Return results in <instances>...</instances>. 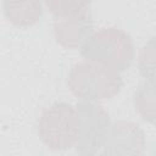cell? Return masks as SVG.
<instances>
[{
	"label": "cell",
	"mask_w": 156,
	"mask_h": 156,
	"mask_svg": "<svg viewBox=\"0 0 156 156\" xmlns=\"http://www.w3.org/2000/svg\"><path fill=\"white\" fill-rule=\"evenodd\" d=\"M134 107L141 118L156 124V84L151 82L141 83L134 93Z\"/></svg>",
	"instance_id": "cell-8"
},
{
	"label": "cell",
	"mask_w": 156,
	"mask_h": 156,
	"mask_svg": "<svg viewBox=\"0 0 156 156\" xmlns=\"http://www.w3.org/2000/svg\"><path fill=\"white\" fill-rule=\"evenodd\" d=\"M67 84L83 102L95 104L116 96L123 88V79L119 72L85 60L71 67Z\"/></svg>",
	"instance_id": "cell-2"
},
{
	"label": "cell",
	"mask_w": 156,
	"mask_h": 156,
	"mask_svg": "<svg viewBox=\"0 0 156 156\" xmlns=\"http://www.w3.org/2000/svg\"><path fill=\"white\" fill-rule=\"evenodd\" d=\"M78 116V134L76 151L80 156H95L106 144L111 130L107 111L93 102H79L76 106Z\"/></svg>",
	"instance_id": "cell-5"
},
{
	"label": "cell",
	"mask_w": 156,
	"mask_h": 156,
	"mask_svg": "<svg viewBox=\"0 0 156 156\" xmlns=\"http://www.w3.org/2000/svg\"><path fill=\"white\" fill-rule=\"evenodd\" d=\"M138 66L145 80L156 84V37H152L140 49Z\"/></svg>",
	"instance_id": "cell-9"
},
{
	"label": "cell",
	"mask_w": 156,
	"mask_h": 156,
	"mask_svg": "<svg viewBox=\"0 0 156 156\" xmlns=\"http://www.w3.org/2000/svg\"><path fill=\"white\" fill-rule=\"evenodd\" d=\"M145 133L135 122L118 121L110 130L99 156H144Z\"/></svg>",
	"instance_id": "cell-6"
},
{
	"label": "cell",
	"mask_w": 156,
	"mask_h": 156,
	"mask_svg": "<svg viewBox=\"0 0 156 156\" xmlns=\"http://www.w3.org/2000/svg\"><path fill=\"white\" fill-rule=\"evenodd\" d=\"M38 134L51 150H67L76 145L78 134L77 110L67 102H55L40 115Z\"/></svg>",
	"instance_id": "cell-4"
},
{
	"label": "cell",
	"mask_w": 156,
	"mask_h": 156,
	"mask_svg": "<svg viewBox=\"0 0 156 156\" xmlns=\"http://www.w3.org/2000/svg\"><path fill=\"white\" fill-rule=\"evenodd\" d=\"M155 156H156V154H155Z\"/></svg>",
	"instance_id": "cell-10"
},
{
	"label": "cell",
	"mask_w": 156,
	"mask_h": 156,
	"mask_svg": "<svg viewBox=\"0 0 156 156\" xmlns=\"http://www.w3.org/2000/svg\"><path fill=\"white\" fill-rule=\"evenodd\" d=\"M4 12L13 24L28 27L40 20L43 6L39 1H4Z\"/></svg>",
	"instance_id": "cell-7"
},
{
	"label": "cell",
	"mask_w": 156,
	"mask_h": 156,
	"mask_svg": "<svg viewBox=\"0 0 156 156\" xmlns=\"http://www.w3.org/2000/svg\"><path fill=\"white\" fill-rule=\"evenodd\" d=\"M46 6L54 16L55 39L63 48L76 49L94 33L89 2L58 0L46 1Z\"/></svg>",
	"instance_id": "cell-3"
},
{
	"label": "cell",
	"mask_w": 156,
	"mask_h": 156,
	"mask_svg": "<svg viewBox=\"0 0 156 156\" xmlns=\"http://www.w3.org/2000/svg\"><path fill=\"white\" fill-rule=\"evenodd\" d=\"M80 54L87 61L123 72L130 67L134 58L133 39L121 28H101L85 40Z\"/></svg>",
	"instance_id": "cell-1"
}]
</instances>
